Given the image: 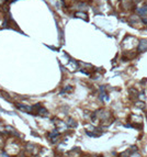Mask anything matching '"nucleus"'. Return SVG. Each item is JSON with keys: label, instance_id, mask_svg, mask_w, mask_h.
Instances as JSON below:
<instances>
[{"label": "nucleus", "instance_id": "nucleus-2", "mask_svg": "<svg viewBox=\"0 0 147 157\" xmlns=\"http://www.w3.org/2000/svg\"><path fill=\"white\" fill-rule=\"evenodd\" d=\"M132 157H141V156L137 155V154H134V155H132Z\"/></svg>", "mask_w": 147, "mask_h": 157}, {"label": "nucleus", "instance_id": "nucleus-1", "mask_svg": "<svg viewBox=\"0 0 147 157\" xmlns=\"http://www.w3.org/2000/svg\"><path fill=\"white\" fill-rule=\"evenodd\" d=\"M138 48H140V51H144L145 48H147V42L146 41H143V42L140 44V47Z\"/></svg>", "mask_w": 147, "mask_h": 157}]
</instances>
